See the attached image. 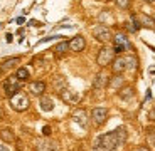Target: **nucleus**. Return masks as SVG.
Instances as JSON below:
<instances>
[{
  "mask_svg": "<svg viewBox=\"0 0 155 151\" xmlns=\"http://www.w3.org/2000/svg\"><path fill=\"white\" fill-rule=\"evenodd\" d=\"M121 146L116 131H110L98 136L93 143V151H116V148Z\"/></svg>",
  "mask_w": 155,
  "mask_h": 151,
  "instance_id": "f257e3e1",
  "label": "nucleus"
},
{
  "mask_svg": "<svg viewBox=\"0 0 155 151\" xmlns=\"http://www.w3.org/2000/svg\"><path fill=\"white\" fill-rule=\"evenodd\" d=\"M115 57H116L115 49L110 47V46H103L100 49V52H98V55H96V64L100 67H108V66H111V62Z\"/></svg>",
  "mask_w": 155,
  "mask_h": 151,
  "instance_id": "f03ea898",
  "label": "nucleus"
},
{
  "mask_svg": "<svg viewBox=\"0 0 155 151\" xmlns=\"http://www.w3.org/2000/svg\"><path fill=\"white\" fill-rule=\"evenodd\" d=\"M10 106H12V109L14 111H17V112H24V111H27L29 109V106H31V101H29V96L25 93H17L15 96H12L10 99Z\"/></svg>",
  "mask_w": 155,
  "mask_h": 151,
  "instance_id": "7ed1b4c3",
  "label": "nucleus"
},
{
  "mask_svg": "<svg viewBox=\"0 0 155 151\" xmlns=\"http://www.w3.org/2000/svg\"><path fill=\"white\" fill-rule=\"evenodd\" d=\"M20 91H22V82H20L15 76H10V77L5 79V82H4V94L8 97V99H10L12 96H15L17 93H20Z\"/></svg>",
  "mask_w": 155,
  "mask_h": 151,
  "instance_id": "20e7f679",
  "label": "nucleus"
},
{
  "mask_svg": "<svg viewBox=\"0 0 155 151\" xmlns=\"http://www.w3.org/2000/svg\"><path fill=\"white\" fill-rule=\"evenodd\" d=\"M108 119V108L105 106H98V108H93L91 111V121H93L94 126H103Z\"/></svg>",
  "mask_w": 155,
  "mask_h": 151,
  "instance_id": "39448f33",
  "label": "nucleus"
},
{
  "mask_svg": "<svg viewBox=\"0 0 155 151\" xmlns=\"http://www.w3.org/2000/svg\"><path fill=\"white\" fill-rule=\"evenodd\" d=\"M113 49H115V54H121L125 49H130L128 37L123 32H118V34L113 35Z\"/></svg>",
  "mask_w": 155,
  "mask_h": 151,
  "instance_id": "423d86ee",
  "label": "nucleus"
},
{
  "mask_svg": "<svg viewBox=\"0 0 155 151\" xmlns=\"http://www.w3.org/2000/svg\"><path fill=\"white\" fill-rule=\"evenodd\" d=\"M93 37L98 42H103V44L113 40V34L106 25H96V27L93 29Z\"/></svg>",
  "mask_w": 155,
  "mask_h": 151,
  "instance_id": "0eeeda50",
  "label": "nucleus"
},
{
  "mask_svg": "<svg viewBox=\"0 0 155 151\" xmlns=\"http://www.w3.org/2000/svg\"><path fill=\"white\" fill-rule=\"evenodd\" d=\"M29 93L32 94V96H44V93H46V82L44 81H32L29 82Z\"/></svg>",
  "mask_w": 155,
  "mask_h": 151,
  "instance_id": "6e6552de",
  "label": "nucleus"
},
{
  "mask_svg": "<svg viewBox=\"0 0 155 151\" xmlns=\"http://www.w3.org/2000/svg\"><path fill=\"white\" fill-rule=\"evenodd\" d=\"M84 47H86V40L83 35H74L69 40V50H73V52H81V50H84Z\"/></svg>",
  "mask_w": 155,
  "mask_h": 151,
  "instance_id": "1a4fd4ad",
  "label": "nucleus"
},
{
  "mask_svg": "<svg viewBox=\"0 0 155 151\" xmlns=\"http://www.w3.org/2000/svg\"><path fill=\"white\" fill-rule=\"evenodd\" d=\"M127 71V62H125V57L121 55H116L111 62V72L113 74H123Z\"/></svg>",
  "mask_w": 155,
  "mask_h": 151,
  "instance_id": "9d476101",
  "label": "nucleus"
},
{
  "mask_svg": "<svg viewBox=\"0 0 155 151\" xmlns=\"http://www.w3.org/2000/svg\"><path fill=\"white\" fill-rule=\"evenodd\" d=\"M108 81H110L108 74H106L105 71H100V72L96 74L94 81H93V87H94V89H103V87L108 86Z\"/></svg>",
  "mask_w": 155,
  "mask_h": 151,
  "instance_id": "9b49d317",
  "label": "nucleus"
},
{
  "mask_svg": "<svg viewBox=\"0 0 155 151\" xmlns=\"http://www.w3.org/2000/svg\"><path fill=\"white\" fill-rule=\"evenodd\" d=\"M59 96H61V99L64 101V102H68V104H78V102H79V94L71 91V89H64Z\"/></svg>",
  "mask_w": 155,
  "mask_h": 151,
  "instance_id": "f8f14e48",
  "label": "nucleus"
},
{
  "mask_svg": "<svg viewBox=\"0 0 155 151\" xmlns=\"http://www.w3.org/2000/svg\"><path fill=\"white\" fill-rule=\"evenodd\" d=\"M35 151H59V146H58V143H56V141L42 140V141H39V143H37Z\"/></svg>",
  "mask_w": 155,
  "mask_h": 151,
  "instance_id": "ddd939ff",
  "label": "nucleus"
},
{
  "mask_svg": "<svg viewBox=\"0 0 155 151\" xmlns=\"http://www.w3.org/2000/svg\"><path fill=\"white\" fill-rule=\"evenodd\" d=\"M123 86H125L123 76H121V74H113V77H110L108 86H106V87H110V89H115V91H120Z\"/></svg>",
  "mask_w": 155,
  "mask_h": 151,
  "instance_id": "4468645a",
  "label": "nucleus"
},
{
  "mask_svg": "<svg viewBox=\"0 0 155 151\" xmlns=\"http://www.w3.org/2000/svg\"><path fill=\"white\" fill-rule=\"evenodd\" d=\"M73 119H74V123H78L81 128H86V126H88V114H86L84 109H76V111L73 112Z\"/></svg>",
  "mask_w": 155,
  "mask_h": 151,
  "instance_id": "2eb2a0df",
  "label": "nucleus"
},
{
  "mask_svg": "<svg viewBox=\"0 0 155 151\" xmlns=\"http://www.w3.org/2000/svg\"><path fill=\"white\" fill-rule=\"evenodd\" d=\"M118 97L121 101H132L135 97V89H133L132 86H123L120 91H118Z\"/></svg>",
  "mask_w": 155,
  "mask_h": 151,
  "instance_id": "dca6fc26",
  "label": "nucleus"
},
{
  "mask_svg": "<svg viewBox=\"0 0 155 151\" xmlns=\"http://www.w3.org/2000/svg\"><path fill=\"white\" fill-rule=\"evenodd\" d=\"M39 106H41V109L44 112H51L54 109V101L51 99L49 96H41L39 97Z\"/></svg>",
  "mask_w": 155,
  "mask_h": 151,
  "instance_id": "f3484780",
  "label": "nucleus"
},
{
  "mask_svg": "<svg viewBox=\"0 0 155 151\" xmlns=\"http://www.w3.org/2000/svg\"><path fill=\"white\" fill-rule=\"evenodd\" d=\"M138 24H140V27H147V29H155V20L153 17H148L145 15V14H140L138 17Z\"/></svg>",
  "mask_w": 155,
  "mask_h": 151,
  "instance_id": "a211bd4d",
  "label": "nucleus"
},
{
  "mask_svg": "<svg viewBox=\"0 0 155 151\" xmlns=\"http://www.w3.org/2000/svg\"><path fill=\"white\" fill-rule=\"evenodd\" d=\"M0 140L4 141V143H14V141H15V134H14V131L8 129V128L0 129Z\"/></svg>",
  "mask_w": 155,
  "mask_h": 151,
  "instance_id": "6ab92c4d",
  "label": "nucleus"
},
{
  "mask_svg": "<svg viewBox=\"0 0 155 151\" xmlns=\"http://www.w3.org/2000/svg\"><path fill=\"white\" fill-rule=\"evenodd\" d=\"M54 89L58 94H61L64 89H68V82L64 81V77H56L54 79Z\"/></svg>",
  "mask_w": 155,
  "mask_h": 151,
  "instance_id": "aec40b11",
  "label": "nucleus"
},
{
  "mask_svg": "<svg viewBox=\"0 0 155 151\" xmlns=\"http://www.w3.org/2000/svg\"><path fill=\"white\" fill-rule=\"evenodd\" d=\"M68 50H69V42H68V40H62V42H59L58 46L54 47V52H56L58 55L66 54Z\"/></svg>",
  "mask_w": 155,
  "mask_h": 151,
  "instance_id": "412c9836",
  "label": "nucleus"
},
{
  "mask_svg": "<svg viewBox=\"0 0 155 151\" xmlns=\"http://www.w3.org/2000/svg\"><path fill=\"white\" fill-rule=\"evenodd\" d=\"M15 77L19 79L20 82H25L29 77H31V74H29V71L25 69V67H19V69H17V72H15Z\"/></svg>",
  "mask_w": 155,
  "mask_h": 151,
  "instance_id": "4be33fe9",
  "label": "nucleus"
},
{
  "mask_svg": "<svg viewBox=\"0 0 155 151\" xmlns=\"http://www.w3.org/2000/svg\"><path fill=\"white\" fill-rule=\"evenodd\" d=\"M125 62H127V69L128 71L137 69V57L135 55H127V57H125Z\"/></svg>",
  "mask_w": 155,
  "mask_h": 151,
  "instance_id": "5701e85b",
  "label": "nucleus"
},
{
  "mask_svg": "<svg viewBox=\"0 0 155 151\" xmlns=\"http://www.w3.org/2000/svg\"><path fill=\"white\" fill-rule=\"evenodd\" d=\"M19 62H20V59H19V57H10V59H7V61H5L4 64H2V67H4V69H12V67L17 66Z\"/></svg>",
  "mask_w": 155,
  "mask_h": 151,
  "instance_id": "b1692460",
  "label": "nucleus"
},
{
  "mask_svg": "<svg viewBox=\"0 0 155 151\" xmlns=\"http://www.w3.org/2000/svg\"><path fill=\"white\" fill-rule=\"evenodd\" d=\"M115 4L118 8H121V10H127L128 7H130V0H115Z\"/></svg>",
  "mask_w": 155,
  "mask_h": 151,
  "instance_id": "393cba45",
  "label": "nucleus"
},
{
  "mask_svg": "<svg viewBox=\"0 0 155 151\" xmlns=\"http://www.w3.org/2000/svg\"><path fill=\"white\" fill-rule=\"evenodd\" d=\"M42 131H44V136H49V134H51V128H49V126H46Z\"/></svg>",
  "mask_w": 155,
  "mask_h": 151,
  "instance_id": "a878e982",
  "label": "nucleus"
},
{
  "mask_svg": "<svg viewBox=\"0 0 155 151\" xmlns=\"http://www.w3.org/2000/svg\"><path fill=\"white\" fill-rule=\"evenodd\" d=\"M135 151H150V148H147V146H138Z\"/></svg>",
  "mask_w": 155,
  "mask_h": 151,
  "instance_id": "bb28decb",
  "label": "nucleus"
},
{
  "mask_svg": "<svg viewBox=\"0 0 155 151\" xmlns=\"http://www.w3.org/2000/svg\"><path fill=\"white\" fill-rule=\"evenodd\" d=\"M0 151H8V148L5 144H0Z\"/></svg>",
  "mask_w": 155,
  "mask_h": 151,
  "instance_id": "cd10ccee",
  "label": "nucleus"
},
{
  "mask_svg": "<svg viewBox=\"0 0 155 151\" xmlns=\"http://www.w3.org/2000/svg\"><path fill=\"white\" fill-rule=\"evenodd\" d=\"M145 2H147V4H153L155 0H145Z\"/></svg>",
  "mask_w": 155,
  "mask_h": 151,
  "instance_id": "c85d7f7f",
  "label": "nucleus"
},
{
  "mask_svg": "<svg viewBox=\"0 0 155 151\" xmlns=\"http://www.w3.org/2000/svg\"><path fill=\"white\" fill-rule=\"evenodd\" d=\"M152 114H155V102H153V109H152Z\"/></svg>",
  "mask_w": 155,
  "mask_h": 151,
  "instance_id": "c756f323",
  "label": "nucleus"
},
{
  "mask_svg": "<svg viewBox=\"0 0 155 151\" xmlns=\"http://www.w3.org/2000/svg\"><path fill=\"white\" fill-rule=\"evenodd\" d=\"M153 20H155V14H153Z\"/></svg>",
  "mask_w": 155,
  "mask_h": 151,
  "instance_id": "7c9ffc66",
  "label": "nucleus"
},
{
  "mask_svg": "<svg viewBox=\"0 0 155 151\" xmlns=\"http://www.w3.org/2000/svg\"><path fill=\"white\" fill-rule=\"evenodd\" d=\"M0 74H2V69H0Z\"/></svg>",
  "mask_w": 155,
  "mask_h": 151,
  "instance_id": "2f4dec72",
  "label": "nucleus"
}]
</instances>
